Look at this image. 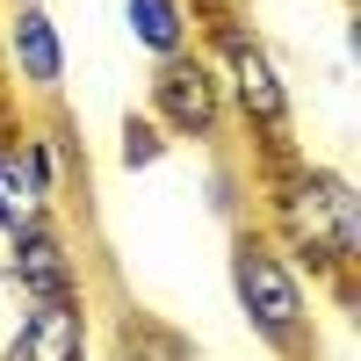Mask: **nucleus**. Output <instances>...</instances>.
<instances>
[{"label": "nucleus", "mask_w": 361, "mask_h": 361, "mask_svg": "<svg viewBox=\"0 0 361 361\" xmlns=\"http://www.w3.org/2000/svg\"><path fill=\"white\" fill-rule=\"evenodd\" d=\"M116 159H123V173H145V166H159L166 159V137H159V123L152 116H123V145H116Z\"/></svg>", "instance_id": "9b49d317"}, {"label": "nucleus", "mask_w": 361, "mask_h": 361, "mask_svg": "<svg viewBox=\"0 0 361 361\" xmlns=\"http://www.w3.org/2000/svg\"><path fill=\"white\" fill-rule=\"evenodd\" d=\"M123 37L152 66H166V58L195 51V8L188 0H123Z\"/></svg>", "instance_id": "6e6552de"}, {"label": "nucleus", "mask_w": 361, "mask_h": 361, "mask_svg": "<svg viewBox=\"0 0 361 361\" xmlns=\"http://www.w3.org/2000/svg\"><path fill=\"white\" fill-rule=\"evenodd\" d=\"M0 51H8V73H15L22 94L58 102V87H66V37H58V22H51L44 0H8Z\"/></svg>", "instance_id": "423d86ee"}, {"label": "nucleus", "mask_w": 361, "mask_h": 361, "mask_svg": "<svg viewBox=\"0 0 361 361\" xmlns=\"http://www.w3.org/2000/svg\"><path fill=\"white\" fill-rule=\"evenodd\" d=\"M51 188L37 180V166H29V152H22V130H8L0 137V238H15L22 224H37V217H51Z\"/></svg>", "instance_id": "1a4fd4ad"}, {"label": "nucleus", "mask_w": 361, "mask_h": 361, "mask_svg": "<svg viewBox=\"0 0 361 361\" xmlns=\"http://www.w3.org/2000/svg\"><path fill=\"white\" fill-rule=\"evenodd\" d=\"M253 188H260V231L311 267V289L333 282L340 311H354V267H361V195L340 166L304 159L296 145L253 152Z\"/></svg>", "instance_id": "f257e3e1"}, {"label": "nucleus", "mask_w": 361, "mask_h": 361, "mask_svg": "<svg viewBox=\"0 0 361 361\" xmlns=\"http://www.w3.org/2000/svg\"><path fill=\"white\" fill-rule=\"evenodd\" d=\"M8 282L22 289V304H58V296H87V275H80V246H73V224L58 217H37L8 238Z\"/></svg>", "instance_id": "39448f33"}, {"label": "nucleus", "mask_w": 361, "mask_h": 361, "mask_svg": "<svg viewBox=\"0 0 361 361\" xmlns=\"http://www.w3.org/2000/svg\"><path fill=\"white\" fill-rule=\"evenodd\" d=\"M195 8V51L209 58V73L224 87L231 123L253 137V152H282L296 145V94L275 66V51L253 37V22L238 0H188Z\"/></svg>", "instance_id": "f03ea898"}, {"label": "nucleus", "mask_w": 361, "mask_h": 361, "mask_svg": "<svg viewBox=\"0 0 361 361\" xmlns=\"http://www.w3.org/2000/svg\"><path fill=\"white\" fill-rule=\"evenodd\" d=\"M109 354H116V361H202V354H195V340L180 333V325L152 318V311H116Z\"/></svg>", "instance_id": "9d476101"}, {"label": "nucleus", "mask_w": 361, "mask_h": 361, "mask_svg": "<svg viewBox=\"0 0 361 361\" xmlns=\"http://www.w3.org/2000/svg\"><path fill=\"white\" fill-rule=\"evenodd\" d=\"M231 304L267 361H318V289L260 224L231 231Z\"/></svg>", "instance_id": "7ed1b4c3"}, {"label": "nucleus", "mask_w": 361, "mask_h": 361, "mask_svg": "<svg viewBox=\"0 0 361 361\" xmlns=\"http://www.w3.org/2000/svg\"><path fill=\"white\" fill-rule=\"evenodd\" d=\"M0 361H94V311H87V296L22 304L15 333L0 340Z\"/></svg>", "instance_id": "0eeeda50"}, {"label": "nucleus", "mask_w": 361, "mask_h": 361, "mask_svg": "<svg viewBox=\"0 0 361 361\" xmlns=\"http://www.w3.org/2000/svg\"><path fill=\"white\" fill-rule=\"evenodd\" d=\"M145 116L159 123L166 145H217L231 130V109H224V87L209 73L202 51H180L166 66H152L145 80Z\"/></svg>", "instance_id": "20e7f679"}]
</instances>
